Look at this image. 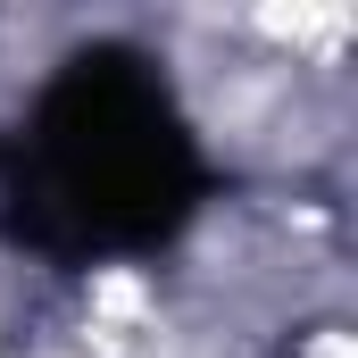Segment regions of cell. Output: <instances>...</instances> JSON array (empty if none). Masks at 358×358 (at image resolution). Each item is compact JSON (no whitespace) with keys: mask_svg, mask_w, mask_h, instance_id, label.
<instances>
[{"mask_svg":"<svg viewBox=\"0 0 358 358\" xmlns=\"http://www.w3.org/2000/svg\"><path fill=\"white\" fill-rule=\"evenodd\" d=\"M208 200V167L183 134L176 92L134 50L67 59L17 150L8 234L50 259L159 250Z\"/></svg>","mask_w":358,"mask_h":358,"instance_id":"1","label":"cell"}]
</instances>
